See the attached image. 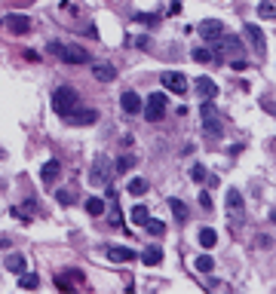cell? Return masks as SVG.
<instances>
[{
    "mask_svg": "<svg viewBox=\"0 0 276 294\" xmlns=\"http://www.w3.org/2000/svg\"><path fill=\"white\" fill-rule=\"evenodd\" d=\"M193 267H196L199 273H212V270H215V261H212L209 254H199L196 261H193Z\"/></svg>",
    "mask_w": 276,
    "mask_h": 294,
    "instance_id": "23",
    "label": "cell"
},
{
    "mask_svg": "<svg viewBox=\"0 0 276 294\" xmlns=\"http://www.w3.org/2000/svg\"><path fill=\"white\" fill-rule=\"evenodd\" d=\"M144 227H147V233H151V236H163V233H166V224H163V220H151V218H147Z\"/></svg>",
    "mask_w": 276,
    "mask_h": 294,
    "instance_id": "26",
    "label": "cell"
},
{
    "mask_svg": "<svg viewBox=\"0 0 276 294\" xmlns=\"http://www.w3.org/2000/svg\"><path fill=\"white\" fill-rule=\"evenodd\" d=\"M129 193H132V196H144L147 193V181L144 178H132V181H129Z\"/></svg>",
    "mask_w": 276,
    "mask_h": 294,
    "instance_id": "24",
    "label": "cell"
},
{
    "mask_svg": "<svg viewBox=\"0 0 276 294\" xmlns=\"http://www.w3.org/2000/svg\"><path fill=\"white\" fill-rule=\"evenodd\" d=\"M199 206H202V209H212V196H209L206 190H202V193H199Z\"/></svg>",
    "mask_w": 276,
    "mask_h": 294,
    "instance_id": "36",
    "label": "cell"
},
{
    "mask_svg": "<svg viewBox=\"0 0 276 294\" xmlns=\"http://www.w3.org/2000/svg\"><path fill=\"white\" fill-rule=\"evenodd\" d=\"M190 178H193L196 184H202V181H206V169H202V165L196 162V165H193V169H190Z\"/></svg>",
    "mask_w": 276,
    "mask_h": 294,
    "instance_id": "33",
    "label": "cell"
},
{
    "mask_svg": "<svg viewBox=\"0 0 276 294\" xmlns=\"http://www.w3.org/2000/svg\"><path fill=\"white\" fill-rule=\"evenodd\" d=\"M92 77L101 80V83H110V80H117V68L110 62H95L92 65Z\"/></svg>",
    "mask_w": 276,
    "mask_h": 294,
    "instance_id": "14",
    "label": "cell"
},
{
    "mask_svg": "<svg viewBox=\"0 0 276 294\" xmlns=\"http://www.w3.org/2000/svg\"><path fill=\"white\" fill-rule=\"evenodd\" d=\"M258 245H261V248H270L273 239H270V236H258Z\"/></svg>",
    "mask_w": 276,
    "mask_h": 294,
    "instance_id": "37",
    "label": "cell"
},
{
    "mask_svg": "<svg viewBox=\"0 0 276 294\" xmlns=\"http://www.w3.org/2000/svg\"><path fill=\"white\" fill-rule=\"evenodd\" d=\"M107 172H110V162H107V156H101V153H98L95 159H92V172H89V181H92V184H104V181L110 178Z\"/></svg>",
    "mask_w": 276,
    "mask_h": 294,
    "instance_id": "8",
    "label": "cell"
},
{
    "mask_svg": "<svg viewBox=\"0 0 276 294\" xmlns=\"http://www.w3.org/2000/svg\"><path fill=\"white\" fill-rule=\"evenodd\" d=\"M6 270L9 273H25L28 270V261H25V254H6Z\"/></svg>",
    "mask_w": 276,
    "mask_h": 294,
    "instance_id": "18",
    "label": "cell"
},
{
    "mask_svg": "<svg viewBox=\"0 0 276 294\" xmlns=\"http://www.w3.org/2000/svg\"><path fill=\"white\" fill-rule=\"evenodd\" d=\"M196 31H199L202 40H218V37L224 34V25H221L218 18H202V22L196 25Z\"/></svg>",
    "mask_w": 276,
    "mask_h": 294,
    "instance_id": "7",
    "label": "cell"
},
{
    "mask_svg": "<svg viewBox=\"0 0 276 294\" xmlns=\"http://www.w3.org/2000/svg\"><path fill=\"white\" fill-rule=\"evenodd\" d=\"M141 261H144L147 267H157V264L163 261V248H157V245H151V248H147V251L141 254Z\"/></svg>",
    "mask_w": 276,
    "mask_h": 294,
    "instance_id": "19",
    "label": "cell"
},
{
    "mask_svg": "<svg viewBox=\"0 0 276 294\" xmlns=\"http://www.w3.org/2000/svg\"><path fill=\"white\" fill-rule=\"evenodd\" d=\"M59 172H62V162L59 159H49V162H43V169H40V178H43V184L49 187V184L59 178Z\"/></svg>",
    "mask_w": 276,
    "mask_h": 294,
    "instance_id": "17",
    "label": "cell"
},
{
    "mask_svg": "<svg viewBox=\"0 0 276 294\" xmlns=\"http://www.w3.org/2000/svg\"><path fill=\"white\" fill-rule=\"evenodd\" d=\"M169 206H172V215H175L178 220H184V218H187V206H184L181 199H169Z\"/></svg>",
    "mask_w": 276,
    "mask_h": 294,
    "instance_id": "27",
    "label": "cell"
},
{
    "mask_svg": "<svg viewBox=\"0 0 276 294\" xmlns=\"http://www.w3.org/2000/svg\"><path fill=\"white\" fill-rule=\"evenodd\" d=\"M221 40V52H227L230 59H239V55L246 52V46H243V40H239V37H233V34H221L218 37Z\"/></svg>",
    "mask_w": 276,
    "mask_h": 294,
    "instance_id": "9",
    "label": "cell"
},
{
    "mask_svg": "<svg viewBox=\"0 0 276 294\" xmlns=\"http://www.w3.org/2000/svg\"><path fill=\"white\" fill-rule=\"evenodd\" d=\"M243 31H246V37H249V43L255 46V52H258V55H264V52H267V40H264L261 28H258V25H246Z\"/></svg>",
    "mask_w": 276,
    "mask_h": 294,
    "instance_id": "13",
    "label": "cell"
},
{
    "mask_svg": "<svg viewBox=\"0 0 276 294\" xmlns=\"http://www.w3.org/2000/svg\"><path fill=\"white\" fill-rule=\"evenodd\" d=\"M199 117H202V135H206L209 141H221V135H224V120H221L218 107L212 101H202L199 104Z\"/></svg>",
    "mask_w": 276,
    "mask_h": 294,
    "instance_id": "1",
    "label": "cell"
},
{
    "mask_svg": "<svg viewBox=\"0 0 276 294\" xmlns=\"http://www.w3.org/2000/svg\"><path fill=\"white\" fill-rule=\"evenodd\" d=\"M160 83H163L166 92H175V95H184V92H187V77H184L181 71H166L160 77Z\"/></svg>",
    "mask_w": 276,
    "mask_h": 294,
    "instance_id": "5",
    "label": "cell"
},
{
    "mask_svg": "<svg viewBox=\"0 0 276 294\" xmlns=\"http://www.w3.org/2000/svg\"><path fill=\"white\" fill-rule=\"evenodd\" d=\"M227 220H230L233 230H239L246 224V202H243V193H239L236 187L227 190Z\"/></svg>",
    "mask_w": 276,
    "mask_h": 294,
    "instance_id": "3",
    "label": "cell"
},
{
    "mask_svg": "<svg viewBox=\"0 0 276 294\" xmlns=\"http://www.w3.org/2000/svg\"><path fill=\"white\" fill-rule=\"evenodd\" d=\"M215 242H218V236H215V230H212V227H202V230H199V245H206V248H212Z\"/></svg>",
    "mask_w": 276,
    "mask_h": 294,
    "instance_id": "22",
    "label": "cell"
},
{
    "mask_svg": "<svg viewBox=\"0 0 276 294\" xmlns=\"http://www.w3.org/2000/svg\"><path fill=\"white\" fill-rule=\"evenodd\" d=\"M132 165H135V156H132V153L120 156V159H117V175H126L129 169H132Z\"/></svg>",
    "mask_w": 276,
    "mask_h": 294,
    "instance_id": "25",
    "label": "cell"
},
{
    "mask_svg": "<svg viewBox=\"0 0 276 294\" xmlns=\"http://www.w3.org/2000/svg\"><path fill=\"white\" fill-rule=\"evenodd\" d=\"M3 28L9 34H28L31 31V18L28 15H18V12H9V15H3Z\"/></svg>",
    "mask_w": 276,
    "mask_h": 294,
    "instance_id": "6",
    "label": "cell"
},
{
    "mask_svg": "<svg viewBox=\"0 0 276 294\" xmlns=\"http://www.w3.org/2000/svg\"><path fill=\"white\" fill-rule=\"evenodd\" d=\"M59 202H62V206H71L74 199H71V193H59Z\"/></svg>",
    "mask_w": 276,
    "mask_h": 294,
    "instance_id": "39",
    "label": "cell"
},
{
    "mask_svg": "<svg viewBox=\"0 0 276 294\" xmlns=\"http://www.w3.org/2000/svg\"><path fill=\"white\" fill-rule=\"evenodd\" d=\"M59 59H62V62H68V65H86V62H89V52H86V49H80V46H62Z\"/></svg>",
    "mask_w": 276,
    "mask_h": 294,
    "instance_id": "10",
    "label": "cell"
},
{
    "mask_svg": "<svg viewBox=\"0 0 276 294\" xmlns=\"http://www.w3.org/2000/svg\"><path fill=\"white\" fill-rule=\"evenodd\" d=\"M193 89H196L199 101H212V98L218 95V86H215L209 77H196V80H193Z\"/></svg>",
    "mask_w": 276,
    "mask_h": 294,
    "instance_id": "12",
    "label": "cell"
},
{
    "mask_svg": "<svg viewBox=\"0 0 276 294\" xmlns=\"http://www.w3.org/2000/svg\"><path fill=\"white\" fill-rule=\"evenodd\" d=\"M190 59H193V62H199V65H209V62H212V52L199 46V49H193V55H190Z\"/></svg>",
    "mask_w": 276,
    "mask_h": 294,
    "instance_id": "28",
    "label": "cell"
},
{
    "mask_svg": "<svg viewBox=\"0 0 276 294\" xmlns=\"http://www.w3.org/2000/svg\"><path fill=\"white\" fill-rule=\"evenodd\" d=\"M126 43H129V46H138V49H147V46H151L147 37H126Z\"/></svg>",
    "mask_w": 276,
    "mask_h": 294,
    "instance_id": "32",
    "label": "cell"
},
{
    "mask_svg": "<svg viewBox=\"0 0 276 294\" xmlns=\"http://www.w3.org/2000/svg\"><path fill=\"white\" fill-rule=\"evenodd\" d=\"M107 257L114 264H126V261H132V248H126V245H107Z\"/></svg>",
    "mask_w": 276,
    "mask_h": 294,
    "instance_id": "16",
    "label": "cell"
},
{
    "mask_svg": "<svg viewBox=\"0 0 276 294\" xmlns=\"http://www.w3.org/2000/svg\"><path fill=\"white\" fill-rule=\"evenodd\" d=\"M120 107L126 110V114H138V110H141V98L135 95L132 89H126V92H123V98H120Z\"/></svg>",
    "mask_w": 276,
    "mask_h": 294,
    "instance_id": "15",
    "label": "cell"
},
{
    "mask_svg": "<svg viewBox=\"0 0 276 294\" xmlns=\"http://www.w3.org/2000/svg\"><path fill=\"white\" fill-rule=\"evenodd\" d=\"M147 218H151V215H147V206H135L132 209V220H135V224H144Z\"/></svg>",
    "mask_w": 276,
    "mask_h": 294,
    "instance_id": "31",
    "label": "cell"
},
{
    "mask_svg": "<svg viewBox=\"0 0 276 294\" xmlns=\"http://www.w3.org/2000/svg\"><path fill=\"white\" fill-rule=\"evenodd\" d=\"M132 18H135L138 25H157V15H154V12H135Z\"/></svg>",
    "mask_w": 276,
    "mask_h": 294,
    "instance_id": "29",
    "label": "cell"
},
{
    "mask_svg": "<svg viewBox=\"0 0 276 294\" xmlns=\"http://www.w3.org/2000/svg\"><path fill=\"white\" fill-rule=\"evenodd\" d=\"M37 285H40V279H37V276L34 273H18V288H25V291H31V288H37Z\"/></svg>",
    "mask_w": 276,
    "mask_h": 294,
    "instance_id": "21",
    "label": "cell"
},
{
    "mask_svg": "<svg viewBox=\"0 0 276 294\" xmlns=\"http://www.w3.org/2000/svg\"><path fill=\"white\" fill-rule=\"evenodd\" d=\"M141 110H144L147 123L163 120V117H166V95H163V92H154V95L147 98V101H141Z\"/></svg>",
    "mask_w": 276,
    "mask_h": 294,
    "instance_id": "4",
    "label": "cell"
},
{
    "mask_svg": "<svg viewBox=\"0 0 276 294\" xmlns=\"http://www.w3.org/2000/svg\"><path fill=\"white\" fill-rule=\"evenodd\" d=\"M258 15H261V18H276V6L267 0V3H261V6H258Z\"/></svg>",
    "mask_w": 276,
    "mask_h": 294,
    "instance_id": "30",
    "label": "cell"
},
{
    "mask_svg": "<svg viewBox=\"0 0 276 294\" xmlns=\"http://www.w3.org/2000/svg\"><path fill=\"white\" fill-rule=\"evenodd\" d=\"M110 227H123V215H120V209H114V212H110Z\"/></svg>",
    "mask_w": 276,
    "mask_h": 294,
    "instance_id": "35",
    "label": "cell"
},
{
    "mask_svg": "<svg viewBox=\"0 0 276 294\" xmlns=\"http://www.w3.org/2000/svg\"><path fill=\"white\" fill-rule=\"evenodd\" d=\"M86 212H89L92 218L104 215V199H98V196H89V199H86Z\"/></svg>",
    "mask_w": 276,
    "mask_h": 294,
    "instance_id": "20",
    "label": "cell"
},
{
    "mask_svg": "<svg viewBox=\"0 0 276 294\" xmlns=\"http://www.w3.org/2000/svg\"><path fill=\"white\" fill-rule=\"evenodd\" d=\"M55 288H62V291H74L71 279H65V276H55Z\"/></svg>",
    "mask_w": 276,
    "mask_h": 294,
    "instance_id": "34",
    "label": "cell"
},
{
    "mask_svg": "<svg viewBox=\"0 0 276 294\" xmlns=\"http://www.w3.org/2000/svg\"><path fill=\"white\" fill-rule=\"evenodd\" d=\"M209 288H212V291H230V285H224V282H212Z\"/></svg>",
    "mask_w": 276,
    "mask_h": 294,
    "instance_id": "38",
    "label": "cell"
},
{
    "mask_svg": "<svg viewBox=\"0 0 276 294\" xmlns=\"http://www.w3.org/2000/svg\"><path fill=\"white\" fill-rule=\"evenodd\" d=\"M98 120V114H95V110H71V114L65 117V123L68 126H92V123H95Z\"/></svg>",
    "mask_w": 276,
    "mask_h": 294,
    "instance_id": "11",
    "label": "cell"
},
{
    "mask_svg": "<svg viewBox=\"0 0 276 294\" xmlns=\"http://www.w3.org/2000/svg\"><path fill=\"white\" fill-rule=\"evenodd\" d=\"M77 107H80V95H77L74 86H59L52 92V110L59 117H68L71 110H77Z\"/></svg>",
    "mask_w": 276,
    "mask_h": 294,
    "instance_id": "2",
    "label": "cell"
}]
</instances>
